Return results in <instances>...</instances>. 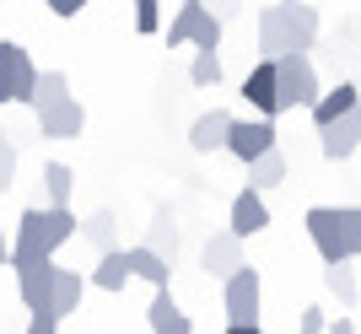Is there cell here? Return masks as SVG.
<instances>
[{"instance_id": "cell-1", "label": "cell", "mask_w": 361, "mask_h": 334, "mask_svg": "<svg viewBox=\"0 0 361 334\" xmlns=\"http://www.w3.org/2000/svg\"><path fill=\"white\" fill-rule=\"evenodd\" d=\"M307 237H313L324 264H350L361 254V205H313Z\"/></svg>"}, {"instance_id": "cell-2", "label": "cell", "mask_w": 361, "mask_h": 334, "mask_svg": "<svg viewBox=\"0 0 361 334\" xmlns=\"http://www.w3.org/2000/svg\"><path fill=\"white\" fill-rule=\"evenodd\" d=\"M221 32H226V22L205 11V0H178V11L167 22V49L195 44V49H211L216 54V49H221Z\"/></svg>"}, {"instance_id": "cell-3", "label": "cell", "mask_w": 361, "mask_h": 334, "mask_svg": "<svg viewBox=\"0 0 361 334\" xmlns=\"http://www.w3.org/2000/svg\"><path fill=\"white\" fill-rule=\"evenodd\" d=\"M275 103H281V113L318 103V65H313V54H281V60H275Z\"/></svg>"}, {"instance_id": "cell-4", "label": "cell", "mask_w": 361, "mask_h": 334, "mask_svg": "<svg viewBox=\"0 0 361 334\" xmlns=\"http://www.w3.org/2000/svg\"><path fill=\"white\" fill-rule=\"evenodd\" d=\"M221 307H226V323H259V307H264V280L259 270L238 264V270L221 280Z\"/></svg>"}, {"instance_id": "cell-5", "label": "cell", "mask_w": 361, "mask_h": 334, "mask_svg": "<svg viewBox=\"0 0 361 334\" xmlns=\"http://www.w3.org/2000/svg\"><path fill=\"white\" fill-rule=\"evenodd\" d=\"M38 65L22 44H0V103H32Z\"/></svg>"}, {"instance_id": "cell-6", "label": "cell", "mask_w": 361, "mask_h": 334, "mask_svg": "<svg viewBox=\"0 0 361 334\" xmlns=\"http://www.w3.org/2000/svg\"><path fill=\"white\" fill-rule=\"evenodd\" d=\"M54 275L60 264L54 259H32V264H16V297L27 313H49L54 307Z\"/></svg>"}, {"instance_id": "cell-7", "label": "cell", "mask_w": 361, "mask_h": 334, "mask_svg": "<svg viewBox=\"0 0 361 334\" xmlns=\"http://www.w3.org/2000/svg\"><path fill=\"white\" fill-rule=\"evenodd\" d=\"M275 140H281V135H275V119H259V113H254V119H232V130H226V151L248 167L254 156L270 151Z\"/></svg>"}, {"instance_id": "cell-8", "label": "cell", "mask_w": 361, "mask_h": 334, "mask_svg": "<svg viewBox=\"0 0 361 334\" xmlns=\"http://www.w3.org/2000/svg\"><path fill=\"white\" fill-rule=\"evenodd\" d=\"M281 27H286V49H291V54H313L318 11L307 6V0H281Z\"/></svg>"}, {"instance_id": "cell-9", "label": "cell", "mask_w": 361, "mask_h": 334, "mask_svg": "<svg viewBox=\"0 0 361 334\" xmlns=\"http://www.w3.org/2000/svg\"><path fill=\"white\" fill-rule=\"evenodd\" d=\"M356 146H361V108H350V113H340L334 124H324V130H318V151L329 156V162L356 156Z\"/></svg>"}, {"instance_id": "cell-10", "label": "cell", "mask_w": 361, "mask_h": 334, "mask_svg": "<svg viewBox=\"0 0 361 334\" xmlns=\"http://www.w3.org/2000/svg\"><path fill=\"white\" fill-rule=\"evenodd\" d=\"M200 264H205V275L226 280L238 264H248V259H243V237H238L232 227H226V232H211V237H205V248H200Z\"/></svg>"}, {"instance_id": "cell-11", "label": "cell", "mask_w": 361, "mask_h": 334, "mask_svg": "<svg viewBox=\"0 0 361 334\" xmlns=\"http://www.w3.org/2000/svg\"><path fill=\"white\" fill-rule=\"evenodd\" d=\"M226 227L238 232V237H259V232L270 227V205H264V189H238V199H232V216H226Z\"/></svg>"}, {"instance_id": "cell-12", "label": "cell", "mask_w": 361, "mask_h": 334, "mask_svg": "<svg viewBox=\"0 0 361 334\" xmlns=\"http://www.w3.org/2000/svg\"><path fill=\"white\" fill-rule=\"evenodd\" d=\"M81 130H87V108L75 103V97H60L54 108L38 113V135L44 140H71V135H81Z\"/></svg>"}, {"instance_id": "cell-13", "label": "cell", "mask_w": 361, "mask_h": 334, "mask_svg": "<svg viewBox=\"0 0 361 334\" xmlns=\"http://www.w3.org/2000/svg\"><path fill=\"white\" fill-rule=\"evenodd\" d=\"M226 130H232V113L226 108H211L189 124V151L195 156H211V151H226Z\"/></svg>"}, {"instance_id": "cell-14", "label": "cell", "mask_w": 361, "mask_h": 334, "mask_svg": "<svg viewBox=\"0 0 361 334\" xmlns=\"http://www.w3.org/2000/svg\"><path fill=\"white\" fill-rule=\"evenodd\" d=\"M243 97H248V108H254L259 119H275L281 113V103H275V60H259L248 76H243Z\"/></svg>"}, {"instance_id": "cell-15", "label": "cell", "mask_w": 361, "mask_h": 334, "mask_svg": "<svg viewBox=\"0 0 361 334\" xmlns=\"http://www.w3.org/2000/svg\"><path fill=\"white\" fill-rule=\"evenodd\" d=\"M146 323H151V334H195L189 313L173 302V291H167V286H157V297H151V307H146Z\"/></svg>"}, {"instance_id": "cell-16", "label": "cell", "mask_w": 361, "mask_h": 334, "mask_svg": "<svg viewBox=\"0 0 361 334\" xmlns=\"http://www.w3.org/2000/svg\"><path fill=\"white\" fill-rule=\"evenodd\" d=\"M350 108H361V87H356V81H340V87L318 92V103H313V124L324 130V124H334L340 113H350Z\"/></svg>"}, {"instance_id": "cell-17", "label": "cell", "mask_w": 361, "mask_h": 334, "mask_svg": "<svg viewBox=\"0 0 361 334\" xmlns=\"http://www.w3.org/2000/svg\"><path fill=\"white\" fill-rule=\"evenodd\" d=\"M130 280H135V275H130V254H124V248L97 254V270L87 275V286H97V291H124Z\"/></svg>"}, {"instance_id": "cell-18", "label": "cell", "mask_w": 361, "mask_h": 334, "mask_svg": "<svg viewBox=\"0 0 361 334\" xmlns=\"http://www.w3.org/2000/svg\"><path fill=\"white\" fill-rule=\"evenodd\" d=\"M32 259H54L44 248V232H38V211H22V221H16V243H11V264H32Z\"/></svg>"}, {"instance_id": "cell-19", "label": "cell", "mask_w": 361, "mask_h": 334, "mask_svg": "<svg viewBox=\"0 0 361 334\" xmlns=\"http://www.w3.org/2000/svg\"><path fill=\"white\" fill-rule=\"evenodd\" d=\"M254 38H259V60H281V54H291V49H286V27H281V6H264V11L254 16Z\"/></svg>"}, {"instance_id": "cell-20", "label": "cell", "mask_w": 361, "mask_h": 334, "mask_svg": "<svg viewBox=\"0 0 361 334\" xmlns=\"http://www.w3.org/2000/svg\"><path fill=\"white\" fill-rule=\"evenodd\" d=\"M130 254V275H140V280H151V291L157 286H167V275H173V259H162L157 248H146V243H135V248H124Z\"/></svg>"}, {"instance_id": "cell-21", "label": "cell", "mask_w": 361, "mask_h": 334, "mask_svg": "<svg viewBox=\"0 0 361 334\" xmlns=\"http://www.w3.org/2000/svg\"><path fill=\"white\" fill-rule=\"evenodd\" d=\"M146 248H157L162 259L178 254V216L167 211V205H157L151 211V227H146Z\"/></svg>"}, {"instance_id": "cell-22", "label": "cell", "mask_w": 361, "mask_h": 334, "mask_svg": "<svg viewBox=\"0 0 361 334\" xmlns=\"http://www.w3.org/2000/svg\"><path fill=\"white\" fill-rule=\"evenodd\" d=\"M81 237H87L97 254H108V248H119V216L114 211H92L87 221H81Z\"/></svg>"}, {"instance_id": "cell-23", "label": "cell", "mask_w": 361, "mask_h": 334, "mask_svg": "<svg viewBox=\"0 0 361 334\" xmlns=\"http://www.w3.org/2000/svg\"><path fill=\"white\" fill-rule=\"evenodd\" d=\"M81 291H87V280H81L75 270H60V275H54V307H49V313H54V318L81 313Z\"/></svg>"}, {"instance_id": "cell-24", "label": "cell", "mask_w": 361, "mask_h": 334, "mask_svg": "<svg viewBox=\"0 0 361 334\" xmlns=\"http://www.w3.org/2000/svg\"><path fill=\"white\" fill-rule=\"evenodd\" d=\"M60 97H71V76H65V70H38V81H32V103H27V108H38V113H44V108H54Z\"/></svg>"}, {"instance_id": "cell-25", "label": "cell", "mask_w": 361, "mask_h": 334, "mask_svg": "<svg viewBox=\"0 0 361 334\" xmlns=\"http://www.w3.org/2000/svg\"><path fill=\"white\" fill-rule=\"evenodd\" d=\"M248 183H254V189H275V183H286V156H281V146H270L264 156L248 162Z\"/></svg>"}, {"instance_id": "cell-26", "label": "cell", "mask_w": 361, "mask_h": 334, "mask_svg": "<svg viewBox=\"0 0 361 334\" xmlns=\"http://www.w3.org/2000/svg\"><path fill=\"white\" fill-rule=\"evenodd\" d=\"M71 189H75V173L65 162H44V194L49 205H71Z\"/></svg>"}, {"instance_id": "cell-27", "label": "cell", "mask_w": 361, "mask_h": 334, "mask_svg": "<svg viewBox=\"0 0 361 334\" xmlns=\"http://www.w3.org/2000/svg\"><path fill=\"white\" fill-rule=\"evenodd\" d=\"M324 286H329V297H340V307H356V275L345 270V264H324Z\"/></svg>"}, {"instance_id": "cell-28", "label": "cell", "mask_w": 361, "mask_h": 334, "mask_svg": "<svg viewBox=\"0 0 361 334\" xmlns=\"http://www.w3.org/2000/svg\"><path fill=\"white\" fill-rule=\"evenodd\" d=\"M216 81H221V60H216L211 49H200L195 60H189V87L205 92V87H216Z\"/></svg>"}, {"instance_id": "cell-29", "label": "cell", "mask_w": 361, "mask_h": 334, "mask_svg": "<svg viewBox=\"0 0 361 334\" xmlns=\"http://www.w3.org/2000/svg\"><path fill=\"white\" fill-rule=\"evenodd\" d=\"M130 6H135V32H157L162 27V0H130Z\"/></svg>"}, {"instance_id": "cell-30", "label": "cell", "mask_w": 361, "mask_h": 334, "mask_svg": "<svg viewBox=\"0 0 361 334\" xmlns=\"http://www.w3.org/2000/svg\"><path fill=\"white\" fill-rule=\"evenodd\" d=\"M324 329H329L324 307H302V313H297V334H324Z\"/></svg>"}, {"instance_id": "cell-31", "label": "cell", "mask_w": 361, "mask_h": 334, "mask_svg": "<svg viewBox=\"0 0 361 334\" xmlns=\"http://www.w3.org/2000/svg\"><path fill=\"white\" fill-rule=\"evenodd\" d=\"M11 183H16V146L6 140L0 146V189H11Z\"/></svg>"}, {"instance_id": "cell-32", "label": "cell", "mask_w": 361, "mask_h": 334, "mask_svg": "<svg viewBox=\"0 0 361 334\" xmlns=\"http://www.w3.org/2000/svg\"><path fill=\"white\" fill-rule=\"evenodd\" d=\"M27 334H60V318H54V313H32V318H27Z\"/></svg>"}, {"instance_id": "cell-33", "label": "cell", "mask_w": 361, "mask_h": 334, "mask_svg": "<svg viewBox=\"0 0 361 334\" xmlns=\"http://www.w3.org/2000/svg\"><path fill=\"white\" fill-rule=\"evenodd\" d=\"M205 11L226 22V16H238V11H243V0H205Z\"/></svg>"}, {"instance_id": "cell-34", "label": "cell", "mask_w": 361, "mask_h": 334, "mask_svg": "<svg viewBox=\"0 0 361 334\" xmlns=\"http://www.w3.org/2000/svg\"><path fill=\"white\" fill-rule=\"evenodd\" d=\"M49 11L54 16H81V6H87V0H44Z\"/></svg>"}, {"instance_id": "cell-35", "label": "cell", "mask_w": 361, "mask_h": 334, "mask_svg": "<svg viewBox=\"0 0 361 334\" xmlns=\"http://www.w3.org/2000/svg\"><path fill=\"white\" fill-rule=\"evenodd\" d=\"M324 334H356V323H350V313H340V318H329V329Z\"/></svg>"}, {"instance_id": "cell-36", "label": "cell", "mask_w": 361, "mask_h": 334, "mask_svg": "<svg viewBox=\"0 0 361 334\" xmlns=\"http://www.w3.org/2000/svg\"><path fill=\"white\" fill-rule=\"evenodd\" d=\"M226 334H264L259 323H226Z\"/></svg>"}, {"instance_id": "cell-37", "label": "cell", "mask_w": 361, "mask_h": 334, "mask_svg": "<svg viewBox=\"0 0 361 334\" xmlns=\"http://www.w3.org/2000/svg\"><path fill=\"white\" fill-rule=\"evenodd\" d=\"M0 264H11V243H6V232H0Z\"/></svg>"}, {"instance_id": "cell-38", "label": "cell", "mask_w": 361, "mask_h": 334, "mask_svg": "<svg viewBox=\"0 0 361 334\" xmlns=\"http://www.w3.org/2000/svg\"><path fill=\"white\" fill-rule=\"evenodd\" d=\"M0 146H6V124H0Z\"/></svg>"}]
</instances>
